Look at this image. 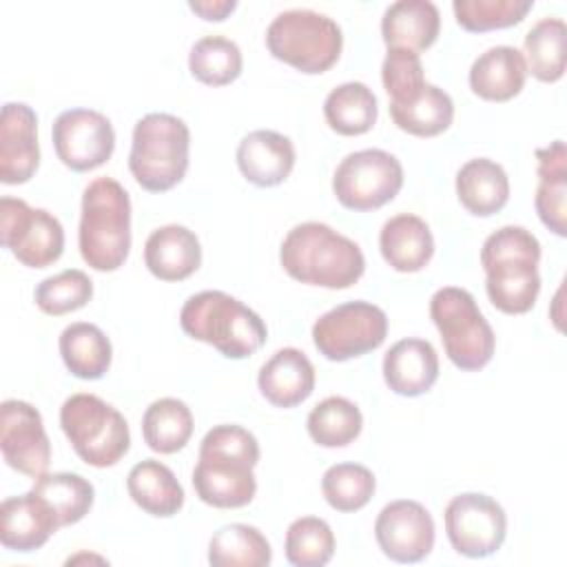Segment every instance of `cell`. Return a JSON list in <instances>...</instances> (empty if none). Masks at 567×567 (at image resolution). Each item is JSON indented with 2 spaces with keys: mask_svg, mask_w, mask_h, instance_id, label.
<instances>
[{
  "mask_svg": "<svg viewBox=\"0 0 567 567\" xmlns=\"http://www.w3.org/2000/svg\"><path fill=\"white\" fill-rule=\"evenodd\" d=\"M567 27L560 18L538 20L525 35L523 58L527 73L540 82H558L565 75Z\"/></svg>",
  "mask_w": 567,
  "mask_h": 567,
  "instance_id": "cell-33",
  "label": "cell"
},
{
  "mask_svg": "<svg viewBox=\"0 0 567 567\" xmlns=\"http://www.w3.org/2000/svg\"><path fill=\"white\" fill-rule=\"evenodd\" d=\"M323 115L334 133L346 137L363 135L377 122V95L363 82H343L328 93Z\"/></svg>",
  "mask_w": 567,
  "mask_h": 567,
  "instance_id": "cell-30",
  "label": "cell"
},
{
  "mask_svg": "<svg viewBox=\"0 0 567 567\" xmlns=\"http://www.w3.org/2000/svg\"><path fill=\"white\" fill-rule=\"evenodd\" d=\"M430 317L447 359L458 370L474 372L492 361L496 337L472 292L456 286L439 288L430 299Z\"/></svg>",
  "mask_w": 567,
  "mask_h": 567,
  "instance_id": "cell-8",
  "label": "cell"
},
{
  "mask_svg": "<svg viewBox=\"0 0 567 567\" xmlns=\"http://www.w3.org/2000/svg\"><path fill=\"white\" fill-rule=\"evenodd\" d=\"M538 188L534 206L538 219L558 237L567 235V148L563 140L536 148Z\"/></svg>",
  "mask_w": 567,
  "mask_h": 567,
  "instance_id": "cell-26",
  "label": "cell"
},
{
  "mask_svg": "<svg viewBox=\"0 0 567 567\" xmlns=\"http://www.w3.org/2000/svg\"><path fill=\"white\" fill-rule=\"evenodd\" d=\"M128 496L151 516H175L184 505V489L173 470L155 458L140 461L126 476Z\"/></svg>",
  "mask_w": 567,
  "mask_h": 567,
  "instance_id": "cell-28",
  "label": "cell"
},
{
  "mask_svg": "<svg viewBox=\"0 0 567 567\" xmlns=\"http://www.w3.org/2000/svg\"><path fill=\"white\" fill-rule=\"evenodd\" d=\"M40 164L38 115L24 102H7L0 117V182H29Z\"/></svg>",
  "mask_w": 567,
  "mask_h": 567,
  "instance_id": "cell-17",
  "label": "cell"
},
{
  "mask_svg": "<svg viewBox=\"0 0 567 567\" xmlns=\"http://www.w3.org/2000/svg\"><path fill=\"white\" fill-rule=\"evenodd\" d=\"M0 241L27 268H47L62 257L64 228L55 215L20 197L0 199Z\"/></svg>",
  "mask_w": 567,
  "mask_h": 567,
  "instance_id": "cell-12",
  "label": "cell"
},
{
  "mask_svg": "<svg viewBox=\"0 0 567 567\" xmlns=\"http://www.w3.org/2000/svg\"><path fill=\"white\" fill-rule=\"evenodd\" d=\"M259 443L241 425H215L199 443L193 487L202 503L219 509L246 507L257 492Z\"/></svg>",
  "mask_w": 567,
  "mask_h": 567,
  "instance_id": "cell-1",
  "label": "cell"
},
{
  "mask_svg": "<svg viewBox=\"0 0 567 567\" xmlns=\"http://www.w3.org/2000/svg\"><path fill=\"white\" fill-rule=\"evenodd\" d=\"M237 166L246 182L259 188L279 186L295 168V146L277 131H252L237 146Z\"/></svg>",
  "mask_w": 567,
  "mask_h": 567,
  "instance_id": "cell-19",
  "label": "cell"
},
{
  "mask_svg": "<svg viewBox=\"0 0 567 567\" xmlns=\"http://www.w3.org/2000/svg\"><path fill=\"white\" fill-rule=\"evenodd\" d=\"M193 427L190 408L173 396L153 401L142 416L144 443L157 454L179 452L190 441Z\"/></svg>",
  "mask_w": 567,
  "mask_h": 567,
  "instance_id": "cell-31",
  "label": "cell"
},
{
  "mask_svg": "<svg viewBox=\"0 0 567 567\" xmlns=\"http://www.w3.org/2000/svg\"><path fill=\"white\" fill-rule=\"evenodd\" d=\"M58 346L66 370L78 379L97 381L111 368V341L95 323L78 321L66 326L60 334Z\"/></svg>",
  "mask_w": 567,
  "mask_h": 567,
  "instance_id": "cell-29",
  "label": "cell"
},
{
  "mask_svg": "<svg viewBox=\"0 0 567 567\" xmlns=\"http://www.w3.org/2000/svg\"><path fill=\"white\" fill-rule=\"evenodd\" d=\"M532 0H454L452 11L456 22L472 33L509 29L525 20L532 11Z\"/></svg>",
  "mask_w": 567,
  "mask_h": 567,
  "instance_id": "cell-41",
  "label": "cell"
},
{
  "mask_svg": "<svg viewBox=\"0 0 567 567\" xmlns=\"http://www.w3.org/2000/svg\"><path fill=\"white\" fill-rule=\"evenodd\" d=\"M270 55L292 69L317 75L337 64L343 49L341 27L312 9H288L266 29Z\"/></svg>",
  "mask_w": 567,
  "mask_h": 567,
  "instance_id": "cell-7",
  "label": "cell"
},
{
  "mask_svg": "<svg viewBox=\"0 0 567 567\" xmlns=\"http://www.w3.org/2000/svg\"><path fill=\"white\" fill-rule=\"evenodd\" d=\"M306 427L317 445L346 447L361 434L363 416L350 399L328 396L310 410Z\"/></svg>",
  "mask_w": 567,
  "mask_h": 567,
  "instance_id": "cell-36",
  "label": "cell"
},
{
  "mask_svg": "<svg viewBox=\"0 0 567 567\" xmlns=\"http://www.w3.org/2000/svg\"><path fill=\"white\" fill-rule=\"evenodd\" d=\"M188 69L202 84L226 86L241 75L244 58L230 38L204 35L190 47Z\"/></svg>",
  "mask_w": 567,
  "mask_h": 567,
  "instance_id": "cell-37",
  "label": "cell"
},
{
  "mask_svg": "<svg viewBox=\"0 0 567 567\" xmlns=\"http://www.w3.org/2000/svg\"><path fill=\"white\" fill-rule=\"evenodd\" d=\"M179 326L190 339L213 346L226 359L252 357L268 337L264 319L221 290L190 295L182 306Z\"/></svg>",
  "mask_w": 567,
  "mask_h": 567,
  "instance_id": "cell-4",
  "label": "cell"
},
{
  "mask_svg": "<svg viewBox=\"0 0 567 567\" xmlns=\"http://www.w3.org/2000/svg\"><path fill=\"white\" fill-rule=\"evenodd\" d=\"M379 248L392 270L419 272L434 255V237L425 219L412 213H401L383 224Z\"/></svg>",
  "mask_w": 567,
  "mask_h": 567,
  "instance_id": "cell-23",
  "label": "cell"
},
{
  "mask_svg": "<svg viewBox=\"0 0 567 567\" xmlns=\"http://www.w3.org/2000/svg\"><path fill=\"white\" fill-rule=\"evenodd\" d=\"M388 337V315L370 301H348L312 326V341L328 361H348L377 350Z\"/></svg>",
  "mask_w": 567,
  "mask_h": 567,
  "instance_id": "cell-11",
  "label": "cell"
},
{
  "mask_svg": "<svg viewBox=\"0 0 567 567\" xmlns=\"http://www.w3.org/2000/svg\"><path fill=\"white\" fill-rule=\"evenodd\" d=\"M456 197L463 208L476 217L496 215L509 199L505 168L487 157L465 162L456 173Z\"/></svg>",
  "mask_w": 567,
  "mask_h": 567,
  "instance_id": "cell-27",
  "label": "cell"
},
{
  "mask_svg": "<svg viewBox=\"0 0 567 567\" xmlns=\"http://www.w3.org/2000/svg\"><path fill=\"white\" fill-rule=\"evenodd\" d=\"M377 489L374 474L359 463H337L323 472L321 492L337 512H359Z\"/></svg>",
  "mask_w": 567,
  "mask_h": 567,
  "instance_id": "cell-38",
  "label": "cell"
},
{
  "mask_svg": "<svg viewBox=\"0 0 567 567\" xmlns=\"http://www.w3.org/2000/svg\"><path fill=\"white\" fill-rule=\"evenodd\" d=\"M58 159L75 171L86 173L106 164L115 148V131L106 115L93 109L62 111L51 128Z\"/></svg>",
  "mask_w": 567,
  "mask_h": 567,
  "instance_id": "cell-14",
  "label": "cell"
},
{
  "mask_svg": "<svg viewBox=\"0 0 567 567\" xmlns=\"http://www.w3.org/2000/svg\"><path fill=\"white\" fill-rule=\"evenodd\" d=\"M441 31L439 7L430 0H399L392 2L381 18V35L388 49L425 51Z\"/></svg>",
  "mask_w": 567,
  "mask_h": 567,
  "instance_id": "cell-24",
  "label": "cell"
},
{
  "mask_svg": "<svg viewBox=\"0 0 567 567\" xmlns=\"http://www.w3.org/2000/svg\"><path fill=\"white\" fill-rule=\"evenodd\" d=\"M385 385L399 396H421L439 379V354L425 339H401L383 357Z\"/></svg>",
  "mask_w": 567,
  "mask_h": 567,
  "instance_id": "cell-20",
  "label": "cell"
},
{
  "mask_svg": "<svg viewBox=\"0 0 567 567\" xmlns=\"http://www.w3.org/2000/svg\"><path fill=\"white\" fill-rule=\"evenodd\" d=\"M270 560V543L252 525L230 523L210 536L208 563L213 567H266Z\"/></svg>",
  "mask_w": 567,
  "mask_h": 567,
  "instance_id": "cell-32",
  "label": "cell"
},
{
  "mask_svg": "<svg viewBox=\"0 0 567 567\" xmlns=\"http://www.w3.org/2000/svg\"><path fill=\"white\" fill-rule=\"evenodd\" d=\"M445 534L456 554L485 558L501 549L507 536V516L487 494L465 492L454 496L443 514Z\"/></svg>",
  "mask_w": 567,
  "mask_h": 567,
  "instance_id": "cell-13",
  "label": "cell"
},
{
  "mask_svg": "<svg viewBox=\"0 0 567 567\" xmlns=\"http://www.w3.org/2000/svg\"><path fill=\"white\" fill-rule=\"evenodd\" d=\"M144 264L148 272L162 281L188 279L202 264L199 239L186 226H159L144 244Z\"/></svg>",
  "mask_w": 567,
  "mask_h": 567,
  "instance_id": "cell-22",
  "label": "cell"
},
{
  "mask_svg": "<svg viewBox=\"0 0 567 567\" xmlns=\"http://www.w3.org/2000/svg\"><path fill=\"white\" fill-rule=\"evenodd\" d=\"M78 246L97 272L124 266L131 252V197L117 179L97 177L84 188Z\"/></svg>",
  "mask_w": 567,
  "mask_h": 567,
  "instance_id": "cell-5",
  "label": "cell"
},
{
  "mask_svg": "<svg viewBox=\"0 0 567 567\" xmlns=\"http://www.w3.org/2000/svg\"><path fill=\"white\" fill-rule=\"evenodd\" d=\"M540 244L523 226H503L481 248L485 290L492 306L505 315H525L540 292Z\"/></svg>",
  "mask_w": 567,
  "mask_h": 567,
  "instance_id": "cell-3",
  "label": "cell"
},
{
  "mask_svg": "<svg viewBox=\"0 0 567 567\" xmlns=\"http://www.w3.org/2000/svg\"><path fill=\"white\" fill-rule=\"evenodd\" d=\"M284 549L295 567H323L334 554V534L323 518L301 516L288 525Z\"/></svg>",
  "mask_w": 567,
  "mask_h": 567,
  "instance_id": "cell-39",
  "label": "cell"
},
{
  "mask_svg": "<svg viewBox=\"0 0 567 567\" xmlns=\"http://www.w3.org/2000/svg\"><path fill=\"white\" fill-rule=\"evenodd\" d=\"M188 9L208 22H221L237 9V2L235 0H195V2H188Z\"/></svg>",
  "mask_w": 567,
  "mask_h": 567,
  "instance_id": "cell-43",
  "label": "cell"
},
{
  "mask_svg": "<svg viewBox=\"0 0 567 567\" xmlns=\"http://www.w3.org/2000/svg\"><path fill=\"white\" fill-rule=\"evenodd\" d=\"M31 492L47 501V505L58 516L60 527L80 523L93 507L95 498L93 485L84 476L73 472H44L42 476L35 478Z\"/></svg>",
  "mask_w": 567,
  "mask_h": 567,
  "instance_id": "cell-34",
  "label": "cell"
},
{
  "mask_svg": "<svg viewBox=\"0 0 567 567\" xmlns=\"http://www.w3.org/2000/svg\"><path fill=\"white\" fill-rule=\"evenodd\" d=\"M58 529V516L33 492L4 498L0 505V543L11 551H35Z\"/></svg>",
  "mask_w": 567,
  "mask_h": 567,
  "instance_id": "cell-18",
  "label": "cell"
},
{
  "mask_svg": "<svg viewBox=\"0 0 567 567\" xmlns=\"http://www.w3.org/2000/svg\"><path fill=\"white\" fill-rule=\"evenodd\" d=\"M190 131L171 113H148L133 126L128 171L148 193H166L177 186L188 168Z\"/></svg>",
  "mask_w": 567,
  "mask_h": 567,
  "instance_id": "cell-6",
  "label": "cell"
},
{
  "mask_svg": "<svg viewBox=\"0 0 567 567\" xmlns=\"http://www.w3.org/2000/svg\"><path fill=\"white\" fill-rule=\"evenodd\" d=\"M60 425L75 454L91 467H113L131 447L126 419L95 394H73L60 408Z\"/></svg>",
  "mask_w": 567,
  "mask_h": 567,
  "instance_id": "cell-9",
  "label": "cell"
},
{
  "mask_svg": "<svg viewBox=\"0 0 567 567\" xmlns=\"http://www.w3.org/2000/svg\"><path fill=\"white\" fill-rule=\"evenodd\" d=\"M93 297V281L78 268H66L35 286V306L51 317H62L84 308Z\"/></svg>",
  "mask_w": 567,
  "mask_h": 567,
  "instance_id": "cell-40",
  "label": "cell"
},
{
  "mask_svg": "<svg viewBox=\"0 0 567 567\" xmlns=\"http://www.w3.org/2000/svg\"><path fill=\"white\" fill-rule=\"evenodd\" d=\"M0 450L7 465L24 476L38 478L51 461V443L40 412L20 399L0 405Z\"/></svg>",
  "mask_w": 567,
  "mask_h": 567,
  "instance_id": "cell-15",
  "label": "cell"
},
{
  "mask_svg": "<svg viewBox=\"0 0 567 567\" xmlns=\"http://www.w3.org/2000/svg\"><path fill=\"white\" fill-rule=\"evenodd\" d=\"M279 261L292 279L330 290L354 286L365 270L361 248L321 221L290 228L281 241Z\"/></svg>",
  "mask_w": 567,
  "mask_h": 567,
  "instance_id": "cell-2",
  "label": "cell"
},
{
  "mask_svg": "<svg viewBox=\"0 0 567 567\" xmlns=\"http://www.w3.org/2000/svg\"><path fill=\"white\" fill-rule=\"evenodd\" d=\"M392 122L416 137H436L450 128L454 120L452 97L436 84H425L416 100L403 106H390Z\"/></svg>",
  "mask_w": 567,
  "mask_h": 567,
  "instance_id": "cell-35",
  "label": "cell"
},
{
  "mask_svg": "<svg viewBox=\"0 0 567 567\" xmlns=\"http://www.w3.org/2000/svg\"><path fill=\"white\" fill-rule=\"evenodd\" d=\"M401 186V162L381 148H363L346 155L332 175V193L337 202L357 213L385 206L399 195Z\"/></svg>",
  "mask_w": 567,
  "mask_h": 567,
  "instance_id": "cell-10",
  "label": "cell"
},
{
  "mask_svg": "<svg viewBox=\"0 0 567 567\" xmlns=\"http://www.w3.org/2000/svg\"><path fill=\"white\" fill-rule=\"evenodd\" d=\"M257 385L275 408H295L315 390V365L301 350L281 348L259 368Z\"/></svg>",
  "mask_w": 567,
  "mask_h": 567,
  "instance_id": "cell-21",
  "label": "cell"
},
{
  "mask_svg": "<svg viewBox=\"0 0 567 567\" xmlns=\"http://www.w3.org/2000/svg\"><path fill=\"white\" fill-rule=\"evenodd\" d=\"M527 80L525 58L518 49L498 44L481 53L470 66V89L487 102L516 97Z\"/></svg>",
  "mask_w": 567,
  "mask_h": 567,
  "instance_id": "cell-25",
  "label": "cell"
},
{
  "mask_svg": "<svg viewBox=\"0 0 567 567\" xmlns=\"http://www.w3.org/2000/svg\"><path fill=\"white\" fill-rule=\"evenodd\" d=\"M381 82L390 95V106H403L416 100L427 84L419 53L408 49H388L381 64Z\"/></svg>",
  "mask_w": 567,
  "mask_h": 567,
  "instance_id": "cell-42",
  "label": "cell"
},
{
  "mask_svg": "<svg viewBox=\"0 0 567 567\" xmlns=\"http://www.w3.org/2000/svg\"><path fill=\"white\" fill-rule=\"evenodd\" d=\"M434 518L416 501H392L374 520V538L394 563H419L434 547Z\"/></svg>",
  "mask_w": 567,
  "mask_h": 567,
  "instance_id": "cell-16",
  "label": "cell"
}]
</instances>
